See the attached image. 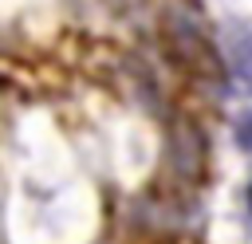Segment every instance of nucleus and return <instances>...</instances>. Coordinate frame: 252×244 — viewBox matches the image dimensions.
Instances as JSON below:
<instances>
[{
	"instance_id": "1",
	"label": "nucleus",
	"mask_w": 252,
	"mask_h": 244,
	"mask_svg": "<svg viewBox=\"0 0 252 244\" xmlns=\"http://www.w3.org/2000/svg\"><path fill=\"white\" fill-rule=\"evenodd\" d=\"M236 142H240L244 150H252V114L240 118V126H236Z\"/></svg>"
},
{
	"instance_id": "2",
	"label": "nucleus",
	"mask_w": 252,
	"mask_h": 244,
	"mask_svg": "<svg viewBox=\"0 0 252 244\" xmlns=\"http://www.w3.org/2000/svg\"><path fill=\"white\" fill-rule=\"evenodd\" d=\"M248 205H252V189H248Z\"/></svg>"
}]
</instances>
